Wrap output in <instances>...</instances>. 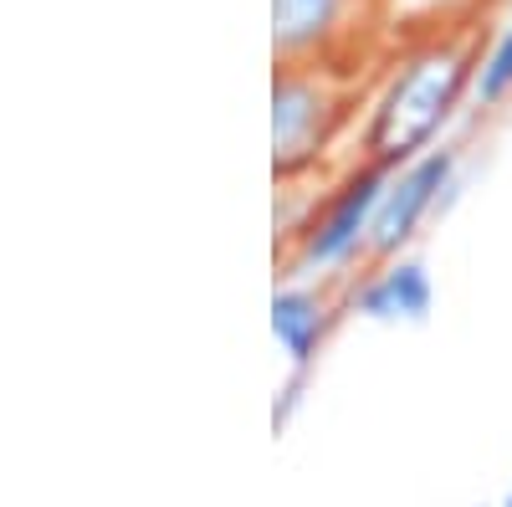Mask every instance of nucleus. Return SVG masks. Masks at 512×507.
I'll use <instances>...</instances> for the list:
<instances>
[{
  "label": "nucleus",
  "mask_w": 512,
  "mask_h": 507,
  "mask_svg": "<svg viewBox=\"0 0 512 507\" xmlns=\"http://www.w3.org/2000/svg\"><path fill=\"white\" fill-rule=\"evenodd\" d=\"M472 67H477V52L461 36H436L425 47H415L390 72L384 93L374 98L364 154L390 169L425 154L441 139L451 113L461 108V98H472Z\"/></svg>",
  "instance_id": "obj_1"
},
{
  "label": "nucleus",
  "mask_w": 512,
  "mask_h": 507,
  "mask_svg": "<svg viewBox=\"0 0 512 507\" xmlns=\"http://www.w3.org/2000/svg\"><path fill=\"white\" fill-rule=\"evenodd\" d=\"M390 180V164L364 159L354 175L338 185L313 216L292 231V251H287V277H338L344 267H354L369 246V221L374 205Z\"/></svg>",
  "instance_id": "obj_2"
},
{
  "label": "nucleus",
  "mask_w": 512,
  "mask_h": 507,
  "mask_svg": "<svg viewBox=\"0 0 512 507\" xmlns=\"http://www.w3.org/2000/svg\"><path fill=\"white\" fill-rule=\"evenodd\" d=\"M344 98L328 82V62H277L272 72V169L292 180L328 149Z\"/></svg>",
  "instance_id": "obj_3"
},
{
  "label": "nucleus",
  "mask_w": 512,
  "mask_h": 507,
  "mask_svg": "<svg viewBox=\"0 0 512 507\" xmlns=\"http://www.w3.org/2000/svg\"><path fill=\"white\" fill-rule=\"evenodd\" d=\"M456 164L461 154L446 144H431L425 154L405 159L390 169L384 180V195L374 205V221H369V246H364V262H390L420 236V226L431 221V210L441 205L446 190H456Z\"/></svg>",
  "instance_id": "obj_4"
},
{
  "label": "nucleus",
  "mask_w": 512,
  "mask_h": 507,
  "mask_svg": "<svg viewBox=\"0 0 512 507\" xmlns=\"http://www.w3.org/2000/svg\"><path fill=\"white\" fill-rule=\"evenodd\" d=\"M338 303L323 287H313L308 277H292L272 292V338L287 354V369H313L328 333H333Z\"/></svg>",
  "instance_id": "obj_5"
},
{
  "label": "nucleus",
  "mask_w": 512,
  "mask_h": 507,
  "mask_svg": "<svg viewBox=\"0 0 512 507\" xmlns=\"http://www.w3.org/2000/svg\"><path fill=\"white\" fill-rule=\"evenodd\" d=\"M359 0H272V52L277 62H328L344 41Z\"/></svg>",
  "instance_id": "obj_6"
},
{
  "label": "nucleus",
  "mask_w": 512,
  "mask_h": 507,
  "mask_svg": "<svg viewBox=\"0 0 512 507\" xmlns=\"http://www.w3.org/2000/svg\"><path fill=\"white\" fill-rule=\"evenodd\" d=\"M436 303V282L415 257H390L379 262L359 287H354V313L369 323H425Z\"/></svg>",
  "instance_id": "obj_7"
},
{
  "label": "nucleus",
  "mask_w": 512,
  "mask_h": 507,
  "mask_svg": "<svg viewBox=\"0 0 512 507\" xmlns=\"http://www.w3.org/2000/svg\"><path fill=\"white\" fill-rule=\"evenodd\" d=\"M512 98V26H502L487 52H477V67H472V103L477 108H502Z\"/></svg>",
  "instance_id": "obj_8"
},
{
  "label": "nucleus",
  "mask_w": 512,
  "mask_h": 507,
  "mask_svg": "<svg viewBox=\"0 0 512 507\" xmlns=\"http://www.w3.org/2000/svg\"><path fill=\"white\" fill-rule=\"evenodd\" d=\"M308 374H313V369H287V385H282V400L272 405V426H277V431H282L287 420H292V410L303 405V390H308Z\"/></svg>",
  "instance_id": "obj_9"
},
{
  "label": "nucleus",
  "mask_w": 512,
  "mask_h": 507,
  "mask_svg": "<svg viewBox=\"0 0 512 507\" xmlns=\"http://www.w3.org/2000/svg\"><path fill=\"white\" fill-rule=\"evenodd\" d=\"M502 507H512V487H507V492H502Z\"/></svg>",
  "instance_id": "obj_10"
},
{
  "label": "nucleus",
  "mask_w": 512,
  "mask_h": 507,
  "mask_svg": "<svg viewBox=\"0 0 512 507\" xmlns=\"http://www.w3.org/2000/svg\"><path fill=\"white\" fill-rule=\"evenodd\" d=\"M507 26H512V21H507Z\"/></svg>",
  "instance_id": "obj_11"
}]
</instances>
